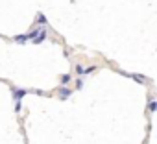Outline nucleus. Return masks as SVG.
Listing matches in <instances>:
<instances>
[{
    "mask_svg": "<svg viewBox=\"0 0 157 144\" xmlns=\"http://www.w3.org/2000/svg\"><path fill=\"white\" fill-rule=\"evenodd\" d=\"M44 37H46V30H44V32H41V33L33 39V43H35V44H39V43H43V41H44Z\"/></svg>",
    "mask_w": 157,
    "mask_h": 144,
    "instance_id": "1",
    "label": "nucleus"
},
{
    "mask_svg": "<svg viewBox=\"0 0 157 144\" xmlns=\"http://www.w3.org/2000/svg\"><path fill=\"white\" fill-rule=\"evenodd\" d=\"M131 78H133L135 81H139V83H144V81H146V76H140V74H131Z\"/></svg>",
    "mask_w": 157,
    "mask_h": 144,
    "instance_id": "2",
    "label": "nucleus"
},
{
    "mask_svg": "<svg viewBox=\"0 0 157 144\" xmlns=\"http://www.w3.org/2000/svg\"><path fill=\"white\" fill-rule=\"evenodd\" d=\"M15 41H17V43H26V41H30V39H28V35H17Z\"/></svg>",
    "mask_w": 157,
    "mask_h": 144,
    "instance_id": "3",
    "label": "nucleus"
},
{
    "mask_svg": "<svg viewBox=\"0 0 157 144\" xmlns=\"http://www.w3.org/2000/svg\"><path fill=\"white\" fill-rule=\"evenodd\" d=\"M59 93H61V98H67V96H70V89H67V87H63Z\"/></svg>",
    "mask_w": 157,
    "mask_h": 144,
    "instance_id": "4",
    "label": "nucleus"
},
{
    "mask_svg": "<svg viewBox=\"0 0 157 144\" xmlns=\"http://www.w3.org/2000/svg\"><path fill=\"white\" fill-rule=\"evenodd\" d=\"M68 81H70V74H65V76H61V83H63V85H67Z\"/></svg>",
    "mask_w": 157,
    "mask_h": 144,
    "instance_id": "5",
    "label": "nucleus"
},
{
    "mask_svg": "<svg viewBox=\"0 0 157 144\" xmlns=\"http://www.w3.org/2000/svg\"><path fill=\"white\" fill-rule=\"evenodd\" d=\"M24 94H26V91H21V89H17V91H15V98H17V100H19V98H22Z\"/></svg>",
    "mask_w": 157,
    "mask_h": 144,
    "instance_id": "6",
    "label": "nucleus"
},
{
    "mask_svg": "<svg viewBox=\"0 0 157 144\" xmlns=\"http://www.w3.org/2000/svg\"><path fill=\"white\" fill-rule=\"evenodd\" d=\"M35 21H37V22H41V24H44V22H46V19H44V15H43V13H39Z\"/></svg>",
    "mask_w": 157,
    "mask_h": 144,
    "instance_id": "7",
    "label": "nucleus"
},
{
    "mask_svg": "<svg viewBox=\"0 0 157 144\" xmlns=\"http://www.w3.org/2000/svg\"><path fill=\"white\" fill-rule=\"evenodd\" d=\"M148 109H150V111H151V113H153V111H155V109H157V104H155V102H153V100H151V102H150V105H148Z\"/></svg>",
    "mask_w": 157,
    "mask_h": 144,
    "instance_id": "8",
    "label": "nucleus"
}]
</instances>
